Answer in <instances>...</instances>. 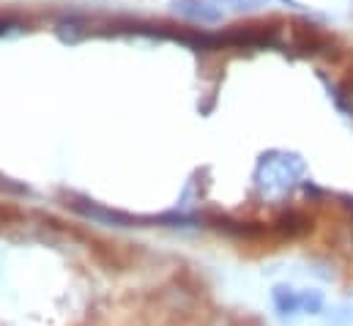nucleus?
<instances>
[{
  "label": "nucleus",
  "instance_id": "f257e3e1",
  "mask_svg": "<svg viewBox=\"0 0 353 326\" xmlns=\"http://www.w3.org/2000/svg\"><path fill=\"white\" fill-rule=\"evenodd\" d=\"M176 11L192 22H219L222 8L214 0H176Z\"/></svg>",
  "mask_w": 353,
  "mask_h": 326
}]
</instances>
